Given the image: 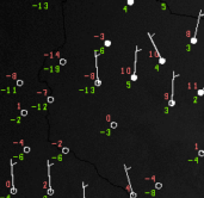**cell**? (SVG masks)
I'll return each mask as SVG.
<instances>
[{"label": "cell", "mask_w": 204, "mask_h": 198, "mask_svg": "<svg viewBox=\"0 0 204 198\" xmlns=\"http://www.w3.org/2000/svg\"><path fill=\"white\" fill-rule=\"evenodd\" d=\"M54 100H55V99H54V97H52V96H49V97L47 98V101H48V104H53Z\"/></svg>", "instance_id": "14"}, {"label": "cell", "mask_w": 204, "mask_h": 198, "mask_svg": "<svg viewBox=\"0 0 204 198\" xmlns=\"http://www.w3.org/2000/svg\"><path fill=\"white\" fill-rule=\"evenodd\" d=\"M134 2H135L134 0H128V1H127V4H128L129 6H133V5H134Z\"/></svg>", "instance_id": "19"}, {"label": "cell", "mask_w": 204, "mask_h": 198, "mask_svg": "<svg viewBox=\"0 0 204 198\" xmlns=\"http://www.w3.org/2000/svg\"><path fill=\"white\" fill-rule=\"evenodd\" d=\"M198 156H199V158H203L204 156V150L203 149H199V150H198Z\"/></svg>", "instance_id": "17"}, {"label": "cell", "mask_w": 204, "mask_h": 198, "mask_svg": "<svg viewBox=\"0 0 204 198\" xmlns=\"http://www.w3.org/2000/svg\"><path fill=\"white\" fill-rule=\"evenodd\" d=\"M117 127H118L117 122H111V123H110V128H111V129H116Z\"/></svg>", "instance_id": "10"}, {"label": "cell", "mask_w": 204, "mask_h": 198, "mask_svg": "<svg viewBox=\"0 0 204 198\" xmlns=\"http://www.w3.org/2000/svg\"><path fill=\"white\" fill-rule=\"evenodd\" d=\"M178 77V74H175V72H173V78H172V91H171V98L168 100V106L173 108L175 105V100H174V81L175 78Z\"/></svg>", "instance_id": "3"}, {"label": "cell", "mask_w": 204, "mask_h": 198, "mask_svg": "<svg viewBox=\"0 0 204 198\" xmlns=\"http://www.w3.org/2000/svg\"><path fill=\"white\" fill-rule=\"evenodd\" d=\"M16 85H17V86H18V87H21V86H23V85H24V81H23V80H21V79H19V80H17V82H16Z\"/></svg>", "instance_id": "12"}, {"label": "cell", "mask_w": 204, "mask_h": 198, "mask_svg": "<svg viewBox=\"0 0 204 198\" xmlns=\"http://www.w3.org/2000/svg\"><path fill=\"white\" fill-rule=\"evenodd\" d=\"M61 153H62V154H68V153H69V148L64 147V148H62V150H61Z\"/></svg>", "instance_id": "13"}, {"label": "cell", "mask_w": 204, "mask_h": 198, "mask_svg": "<svg viewBox=\"0 0 204 198\" xmlns=\"http://www.w3.org/2000/svg\"><path fill=\"white\" fill-rule=\"evenodd\" d=\"M30 152H31V148L28 147V146H25L24 149H23V153H24V154H28V153H30Z\"/></svg>", "instance_id": "8"}, {"label": "cell", "mask_w": 204, "mask_h": 198, "mask_svg": "<svg viewBox=\"0 0 204 198\" xmlns=\"http://www.w3.org/2000/svg\"><path fill=\"white\" fill-rule=\"evenodd\" d=\"M148 35V37H149V40H150V42H152V44H153V47H154V50H155V55H156V57L159 59V63L160 65H165L166 63V60L161 56V54L159 53V49H158V47H156V44L154 43V41H153V37H152V35L150 33H147Z\"/></svg>", "instance_id": "4"}, {"label": "cell", "mask_w": 204, "mask_h": 198, "mask_svg": "<svg viewBox=\"0 0 204 198\" xmlns=\"http://www.w3.org/2000/svg\"><path fill=\"white\" fill-rule=\"evenodd\" d=\"M204 16L203 14V11H199V14H198V19H197V25H196V29H194V35H193L192 37H191V40H190V43L191 44H196L197 43V30H198V24H199V19H201V17Z\"/></svg>", "instance_id": "5"}, {"label": "cell", "mask_w": 204, "mask_h": 198, "mask_svg": "<svg viewBox=\"0 0 204 198\" xmlns=\"http://www.w3.org/2000/svg\"><path fill=\"white\" fill-rule=\"evenodd\" d=\"M67 63V60L66 59H60V66H64Z\"/></svg>", "instance_id": "16"}, {"label": "cell", "mask_w": 204, "mask_h": 198, "mask_svg": "<svg viewBox=\"0 0 204 198\" xmlns=\"http://www.w3.org/2000/svg\"><path fill=\"white\" fill-rule=\"evenodd\" d=\"M124 169H125V172H127V178H128V188H129V192H130V198H136V193L134 192V190H133V187H131V181H130V177L128 176V169L129 167L124 165Z\"/></svg>", "instance_id": "7"}, {"label": "cell", "mask_w": 204, "mask_h": 198, "mask_svg": "<svg viewBox=\"0 0 204 198\" xmlns=\"http://www.w3.org/2000/svg\"><path fill=\"white\" fill-rule=\"evenodd\" d=\"M104 45H105V47H110V45H111V41H105V42H104Z\"/></svg>", "instance_id": "20"}, {"label": "cell", "mask_w": 204, "mask_h": 198, "mask_svg": "<svg viewBox=\"0 0 204 198\" xmlns=\"http://www.w3.org/2000/svg\"><path fill=\"white\" fill-rule=\"evenodd\" d=\"M85 188H86L85 183H83V195H84V198H86V196H85Z\"/></svg>", "instance_id": "18"}, {"label": "cell", "mask_w": 204, "mask_h": 198, "mask_svg": "<svg viewBox=\"0 0 204 198\" xmlns=\"http://www.w3.org/2000/svg\"><path fill=\"white\" fill-rule=\"evenodd\" d=\"M203 94H204V86L202 88H199L198 92H197V96H198V97H202Z\"/></svg>", "instance_id": "9"}, {"label": "cell", "mask_w": 204, "mask_h": 198, "mask_svg": "<svg viewBox=\"0 0 204 198\" xmlns=\"http://www.w3.org/2000/svg\"><path fill=\"white\" fill-rule=\"evenodd\" d=\"M50 167H52V164L50 161L48 160L47 161V169H48V190H47V196H53L54 195V190L52 187V178H50Z\"/></svg>", "instance_id": "1"}, {"label": "cell", "mask_w": 204, "mask_h": 198, "mask_svg": "<svg viewBox=\"0 0 204 198\" xmlns=\"http://www.w3.org/2000/svg\"><path fill=\"white\" fill-rule=\"evenodd\" d=\"M11 162V188H10V195H16L18 191H17V187L14 186V177H13V166H14V162H13V160L11 159L10 160Z\"/></svg>", "instance_id": "2"}, {"label": "cell", "mask_w": 204, "mask_h": 198, "mask_svg": "<svg viewBox=\"0 0 204 198\" xmlns=\"http://www.w3.org/2000/svg\"><path fill=\"white\" fill-rule=\"evenodd\" d=\"M140 48L136 47V53H135V65H134V72H133V74H131V81H136L137 80V73H136V66H137V53H139Z\"/></svg>", "instance_id": "6"}, {"label": "cell", "mask_w": 204, "mask_h": 198, "mask_svg": "<svg viewBox=\"0 0 204 198\" xmlns=\"http://www.w3.org/2000/svg\"><path fill=\"white\" fill-rule=\"evenodd\" d=\"M21 117H26V116H28V110H21Z\"/></svg>", "instance_id": "15"}, {"label": "cell", "mask_w": 204, "mask_h": 198, "mask_svg": "<svg viewBox=\"0 0 204 198\" xmlns=\"http://www.w3.org/2000/svg\"><path fill=\"white\" fill-rule=\"evenodd\" d=\"M155 190H161V188H162V183H159V181H158V183H155Z\"/></svg>", "instance_id": "11"}]
</instances>
